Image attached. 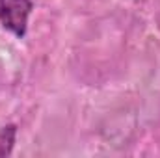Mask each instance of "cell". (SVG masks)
<instances>
[{
    "instance_id": "obj_2",
    "label": "cell",
    "mask_w": 160,
    "mask_h": 158,
    "mask_svg": "<svg viewBox=\"0 0 160 158\" xmlns=\"http://www.w3.org/2000/svg\"><path fill=\"white\" fill-rule=\"evenodd\" d=\"M15 134H17L15 125H8L0 130V156H9L11 155L13 143H15Z\"/></svg>"
},
{
    "instance_id": "obj_1",
    "label": "cell",
    "mask_w": 160,
    "mask_h": 158,
    "mask_svg": "<svg viewBox=\"0 0 160 158\" xmlns=\"http://www.w3.org/2000/svg\"><path fill=\"white\" fill-rule=\"evenodd\" d=\"M34 9L32 0H0V24L15 37L22 39L28 30V17Z\"/></svg>"
}]
</instances>
